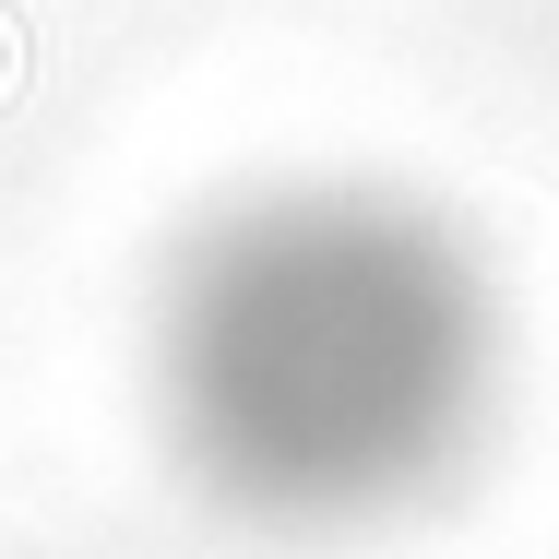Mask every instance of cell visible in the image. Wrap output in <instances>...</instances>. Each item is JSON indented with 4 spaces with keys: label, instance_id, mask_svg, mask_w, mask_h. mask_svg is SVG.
I'll return each instance as SVG.
<instances>
[{
    "label": "cell",
    "instance_id": "cell-1",
    "mask_svg": "<svg viewBox=\"0 0 559 559\" xmlns=\"http://www.w3.org/2000/svg\"><path fill=\"white\" fill-rule=\"evenodd\" d=\"M500 405V274L393 179H262L215 203L143 310L155 452L238 536H393L476 476Z\"/></svg>",
    "mask_w": 559,
    "mask_h": 559
}]
</instances>
